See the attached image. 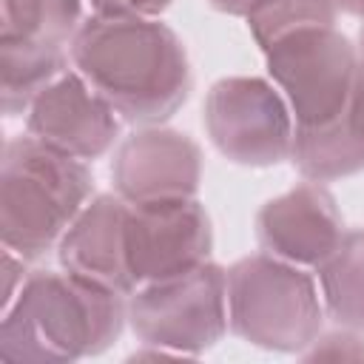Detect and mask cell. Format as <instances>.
<instances>
[{
	"label": "cell",
	"instance_id": "obj_1",
	"mask_svg": "<svg viewBox=\"0 0 364 364\" xmlns=\"http://www.w3.org/2000/svg\"><path fill=\"white\" fill-rule=\"evenodd\" d=\"M85 191V173L63 162V156H51L43 188H31L23 165L9 156L6 162V242L20 245L28 253L48 245V239L60 230V222L74 210V202Z\"/></svg>",
	"mask_w": 364,
	"mask_h": 364
},
{
	"label": "cell",
	"instance_id": "obj_2",
	"mask_svg": "<svg viewBox=\"0 0 364 364\" xmlns=\"http://www.w3.org/2000/svg\"><path fill=\"white\" fill-rule=\"evenodd\" d=\"M219 3H222V6H233V9H239L245 0H219Z\"/></svg>",
	"mask_w": 364,
	"mask_h": 364
}]
</instances>
